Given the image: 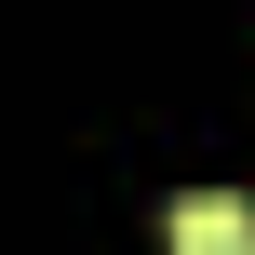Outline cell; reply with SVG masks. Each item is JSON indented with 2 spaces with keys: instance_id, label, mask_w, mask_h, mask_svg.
Listing matches in <instances>:
<instances>
[{
  "instance_id": "1",
  "label": "cell",
  "mask_w": 255,
  "mask_h": 255,
  "mask_svg": "<svg viewBox=\"0 0 255 255\" xmlns=\"http://www.w3.org/2000/svg\"><path fill=\"white\" fill-rule=\"evenodd\" d=\"M175 255H255V215L229 188H188V202H175Z\"/></svg>"
}]
</instances>
